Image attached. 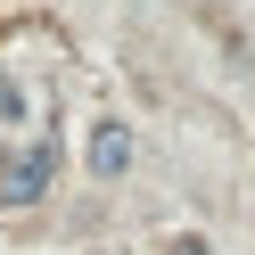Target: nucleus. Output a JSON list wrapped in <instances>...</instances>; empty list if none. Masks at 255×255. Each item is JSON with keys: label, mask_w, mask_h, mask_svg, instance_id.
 <instances>
[{"label": "nucleus", "mask_w": 255, "mask_h": 255, "mask_svg": "<svg viewBox=\"0 0 255 255\" xmlns=\"http://www.w3.org/2000/svg\"><path fill=\"white\" fill-rule=\"evenodd\" d=\"M50 181H58V140H25V148L0 156V206H33V198H50Z\"/></svg>", "instance_id": "nucleus-1"}, {"label": "nucleus", "mask_w": 255, "mask_h": 255, "mask_svg": "<svg viewBox=\"0 0 255 255\" xmlns=\"http://www.w3.org/2000/svg\"><path fill=\"white\" fill-rule=\"evenodd\" d=\"M124 165H132V132H124V124H99V132H91V173L116 181Z\"/></svg>", "instance_id": "nucleus-2"}, {"label": "nucleus", "mask_w": 255, "mask_h": 255, "mask_svg": "<svg viewBox=\"0 0 255 255\" xmlns=\"http://www.w3.org/2000/svg\"><path fill=\"white\" fill-rule=\"evenodd\" d=\"M165 255H214V247H206V239L189 231V239H165Z\"/></svg>", "instance_id": "nucleus-3"}, {"label": "nucleus", "mask_w": 255, "mask_h": 255, "mask_svg": "<svg viewBox=\"0 0 255 255\" xmlns=\"http://www.w3.org/2000/svg\"><path fill=\"white\" fill-rule=\"evenodd\" d=\"M0 116H25V99H17V83L0 74Z\"/></svg>", "instance_id": "nucleus-4"}]
</instances>
